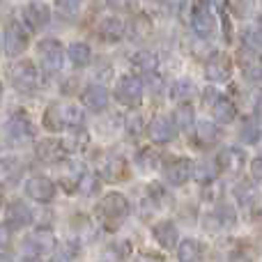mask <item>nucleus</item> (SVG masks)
I'll return each instance as SVG.
<instances>
[{"instance_id":"5","label":"nucleus","mask_w":262,"mask_h":262,"mask_svg":"<svg viewBox=\"0 0 262 262\" xmlns=\"http://www.w3.org/2000/svg\"><path fill=\"white\" fill-rule=\"evenodd\" d=\"M161 170H163V177H166L168 184L184 186L189 180H193L195 163L191 161L189 157H168L166 161L161 163Z\"/></svg>"},{"instance_id":"3","label":"nucleus","mask_w":262,"mask_h":262,"mask_svg":"<svg viewBox=\"0 0 262 262\" xmlns=\"http://www.w3.org/2000/svg\"><path fill=\"white\" fill-rule=\"evenodd\" d=\"M7 78L14 90L26 92V95H30V92H35L37 88H39V72H37L35 62H30V60H18V62H14L12 67H9Z\"/></svg>"},{"instance_id":"35","label":"nucleus","mask_w":262,"mask_h":262,"mask_svg":"<svg viewBox=\"0 0 262 262\" xmlns=\"http://www.w3.org/2000/svg\"><path fill=\"white\" fill-rule=\"evenodd\" d=\"M88 140H90V136H88L85 129H83V127H72L69 136L62 140V143H64V147H67V152H76V149L85 147Z\"/></svg>"},{"instance_id":"23","label":"nucleus","mask_w":262,"mask_h":262,"mask_svg":"<svg viewBox=\"0 0 262 262\" xmlns=\"http://www.w3.org/2000/svg\"><path fill=\"white\" fill-rule=\"evenodd\" d=\"M23 161L18 157H0V186H14L23 177Z\"/></svg>"},{"instance_id":"42","label":"nucleus","mask_w":262,"mask_h":262,"mask_svg":"<svg viewBox=\"0 0 262 262\" xmlns=\"http://www.w3.org/2000/svg\"><path fill=\"white\" fill-rule=\"evenodd\" d=\"M127 131L131 136L143 134V115H131V118L127 120Z\"/></svg>"},{"instance_id":"2","label":"nucleus","mask_w":262,"mask_h":262,"mask_svg":"<svg viewBox=\"0 0 262 262\" xmlns=\"http://www.w3.org/2000/svg\"><path fill=\"white\" fill-rule=\"evenodd\" d=\"M95 212L101 221L118 223V221H124V219L131 214V203L127 200L124 193H120V191H111V193H106L104 198L97 203Z\"/></svg>"},{"instance_id":"12","label":"nucleus","mask_w":262,"mask_h":262,"mask_svg":"<svg viewBox=\"0 0 262 262\" xmlns=\"http://www.w3.org/2000/svg\"><path fill=\"white\" fill-rule=\"evenodd\" d=\"M205 76L212 83H228L232 78V60L223 53H212L205 62Z\"/></svg>"},{"instance_id":"18","label":"nucleus","mask_w":262,"mask_h":262,"mask_svg":"<svg viewBox=\"0 0 262 262\" xmlns=\"http://www.w3.org/2000/svg\"><path fill=\"white\" fill-rule=\"evenodd\" d=\"M221 129L216 122H195L193 127V147L209 149L221 140Z\"/></svg>"},{"instance_id":"19","label":"nucleus","mask_w":262,"mask_h":262,"mask_svg":"<svg viewBox=\"0 0 262 262\" xmlns=\"http://www.w3.org/2000/svg\"><path fill=\"white\" fill-rule=\"evenodd\" d=\"M246 152L244 147H239V145H230V147H226L221 154L216 157L219 166H221V170L226 172H235V175H239L242 168L246 166Z\"/></svg>"},{"instance_id":"4","label":"nucleus","mask_w":262,"mask_h":262,"mask_svg":"<svg viewBox=\"0 0 262 262\" xmlns=\"http://www.w3.org/2000/svg\"><path fill=\"white\" fill-rule=\"evenodd\" d=\"M143 92H145V85H143V78L140 76H134V74H124V76L118 78L115 83V99L118 104L127 106V108H136V106L143 101Z\"/></svg>"},{"instance_id":"33","label":"nucleus","mask_w":262,"mask_h":262,"mask_svg":"<svg viewBox=\"0 0 262 262\" xmlns=\"http://www.w3.org/2000/svg\"><path fill=\"white\" fill-rule=\"evenodd\" d=\"M161 163H163L161 157H159L152 147H143V149H138V154H136V166H138L140 170H145V172L159 168Z\"/></svg>"},{"instance_id":"48","label":"nucleus","mask_w":262,"mask_h":262,"mask_svg":"<svg viewBox=\"0 0 262 262\" xmlns=\"http://www.w3.org/2000/svg\"><path fill=\"white\" fill-rule=\"evenodd\" d=\"M0 262H12V255H9L7 251H3V249H0Z\"/></svg>"},{"instance_id":"45","label":"nucleus","mask_w":262,"mask_h":262,"mask_svg":"<svg viewBox=\"0 0 262 262\" xmlns=\"http://www.w3.org/2000/svg\"><path fill=\"white\" fill-rule=\"evenodd\" d=\"M7 239H9V228L7 226H0V246L7 244Z\"/></svg>"},{"instance_id":"11","label":"nucleus","mask_w":262,"mask_h":262,"mask_svg":"<svg viewBox=\"0 0 262 262\" xmlns=\"http://www.w3.org/2000/svg\"><path fill=\"white\" fill-rule=\"evenodd\" d=\"M21 16H23V26L28 30L39 32L51 23V7L46 3H30L23 7Z\"/></svg>"},{"instance_id":"27","label":"nucleus","mask_w":262,"mask_h":262,"mask_svg":"<svg viewBox=\"0 0 262 262\" xmlns=\"http://www.w3.org/2000/svg\"><path fill=\"white\" fill-rule=\"evenodd\" d=\"M41 124H44V129L53 131V134H60V131L67 129V111H64V104H51L44 111V115H41Z\"/></svg>"},{"instance_id":"8","label":"nucleus","mask_w":262,"mask_h":262,"mask_svg":"<svg viewBox=\"0 0 262 262\" xmlns=\"http://www.w3.org/2000/svg\"><path fill=\"white\" fill-rule=\"evenodd\" d=\"M5 131H7L9 143H14V145H26L35 138V127H32L28 113H23V111H16V113L9 115Z\"/></svg>"},{"instance_id":"1","label":"nucleus","mask_w":262,"mask_h":262,"mask_svg":"<svg viewBox=\"0 0 262 262\" xmlns=\"http://www.w3.org/2000/svg\"><path fill=\"white\" fill-rule=\"evenodd\" d=\"M203 104H205V108L209 111V115H212V120L216 124L235 122V118H237L235 101H232L228 95H223L221 90H216L214 85H207L203 90Z\"/></svg>"},{"instance_id":"39","label":"nucleus","mask_w":262,"mask_h":262,"mask_svg":"<svg viewBox=\"0 0 262 262\" xmlns=\"http://www.w3.org/2000/svg\"><path fill=\"white\" fill-rule=\"evenodd\" d=\"M235 195L242 205H246V207H249L251 203H255V189H253V184H249V182H244V184L237 186Z\"/></svg>"},{"instance_id":"50","label":"nucleus","mask_w":262,"mask_h":262,"mask_svg":"<svg viewBox=\"0 0 262 262\" xmlns=\"http://www.w3.org/2000/svg\"><path fill=\"white\" fill-rule=\"evenodd\" d=\"M0 97H3V85H0Z\"/></svg>"},{"instance_id":"40","label":"nucleus","mask_w":262,"mask_h":262,"mask_svg":"<svg viewBox=\"0 0 262 262\" xmlns=\"http://www.w3.org/2000/svg\"><path fill=\"white\" fill-rule=\"evenodd\" d=\"M230 7L237 16H251L255 9V0H230Z\"/></svg>"},{"instance_id":"32","label":"nucleus","mask_w":262,"mask_h":262,"mask_svg":"<svg viewBox=\"0 0 262 262\" xmlns=\"http://www.w3.org/2000/svg\"><path fill=\"white\" fill-rule=\"evenodd\" d=\"M219 172H221V166H219L216 159H207V161H200L198 166H195L193 170V180L195 182H212L219 177Z\"/></svg>"},{"instance_id":"15","label":"nucleus","mask_w":262,"mask_h":262,"mask_svg":"<svg viewBox=\"0 0 262 262\" xmlns=\"http://www.w3.org/2000/svg\"><path fill=\"white\" fill-rule=\"evenodd\" d=\"M35 216H32V209L28 207L26 203L21 200H14L5 207V226L7 228H14V230H21L26 226H32Z\"/></svg>"},{"instance_id":"6","label":"nucleus","mask_w":262,"mask_h":262,"mask_svg":"<svg viewBox=\"0 0 262 262\" xmlns=\"http://www.w3.org/2000/svg\"><path fill=\"white\" fill-rule=\"evenodd\" d=\"M235 60H237V67H239L242 76L246 78V83H251V85H262V55H260V51L242 46V49L237 51Z\"/></svg>"},{"instance_id":"21","label":"nucleus","mask_w":262,"mask_h":262,"mask_svg":"<svg viewBox=\"0 0 262 262\" xmlns=\"http://www.w3.org/2000/svg\"><path fill=\"white\" fill-rule=\"evenodd\" d=\"M124 32H127V26H124V21L118 16H106V18H101L99 26H97V35H99V39L106 41V44H118L124 37Z\"/></svg>"},{"instance_id":"41","label":"nucleus","mask_w":262,"mask_h":262,"mask_svg":"<svg viewBox=\"0 0 262 262\" xmlns=\"http://www.w3.org/2000/svg\"><path fill=\"white\" fill-rule=\"evenodd\" d=\"M81 3L83 0H55V7H58V12L62 16H74L78 12V7H81Z\"/></svg>"},{"instance_id":"29","label":"nucleus","mask_w":262,"mask_h":262,"mask_svg":"<svg viewBox=\"0 0 262 262\" xmlns=\"http://www.w3.org/2000/svg\"><path fill=\"white\" fill-rule=\"evenodd\" d=\"M195 92H198V88H195V83L191 81V78H177L170 85V90H168V97H170L175 104H184V101L193 99Z\"/></svg>"},{"instance_id":"13","label":"nucleus","mask_w":262,"mask_h":262,"mask_svg":"<svg viewBox=\"0 0 262 262\" xmlns=\"http://www.w3.org/2000/svg\"><path fill=\"white\" fill-rule=\"evenodd\" d=\"M237 223V212L230 205H219L214 212H209L205 216V228L209 232H226L230 228H235Z\"/></svg>"},{"instance_id":"14","label":"nucleus","mask_w":262,"mask_h":262,"mask_svg":"<svg viewBox=\"0 0 262 262\" xmlns=\"http://www.w3.org/2000/svg\"><path fill=\"white\" fill-rule=\"evenodd\" d=\"M191 28L198 37H209L214 30H216V18L212 14V7L207 5H195L193 3V9H191Z\"/></svg>"},{"instance_id":"31","label":"nucleus","mask_w":262,"mask_h":262,"mask_svg":"<svg viewBox=\"0 0 262 262\" xmlns=\"http://www.w3.org/2000/svg\"><path fill=\"white\" fill-rule=\"evenodd\" d=\"M172 120H175V124H177V129H180V131L191 134L193 127H195V111H193V106H191L189 101L180 104L175 108V113H172Z\"/></svg>"},{"instance_id":"20","label":"nucleus","mask_w":262,"mask_h":262,"mask_svg":"<svg viewBox=\"0 0 262 262\" xmlns=\"http://www.w3.org/2000/svg\"><path fill=\"white\" fill-rule=\"evenodd\" d=\"M152 237L161 249L172 251L177 244H180V230L172 221H159L152 226Z\"/></svg>"},{"instance_id":"9","label":"nucleus","mask_w":262,"mask_h":262,"mask_svg":"<svg viewBox=\"0 0 262 262\" xmlns=\"http://www.w3.org/2000/svg\"><path fill=\"white\" fill-rule=\"evenodd\" d=\"M28 44H30V35H28L26 26L18 21H12L7 26V30H5V37H3L5 53H7L9 58H18V55L28 49Z\"/></svg>"},{"instance_id":"43","label":"nucleus","mask_w":262,"mask_h":262,"mask_svg":"<svg viewBox=\"0 0 262 262\" xmlns=\"http://www.w3.org/2000/svg\"><path fill=\"white\" fill-rule=\"evenodd\" d=\"M251 177H253L255 182H260V184H262V154H260V157H255L253 161H251Z\"/></svg>"},{"instance_id":"25","label":"nucleus","mask_w":262,"mask_h":262,"mask_svg":"<svg viewBox=\"0 0 262 262\" xmlns=\"http://www.w3.org/2000/svg\"><path fill=\"white\" fill-rule=\"evenodd\" d=\"M131 67L138 76L152 78L159 69V55L152 53V51H138V53L131 55Z\"/></svg>"},{"instance_id":"44","label":"nucleus","mask_w":262,"mask_h":262,"mask_svg":"<svg viewBox=\"0 0 262 262\" xmlns=\"http://www.w3.org/2000/svg\"><path fill=\"white\" fill-rule=\"evenodd\" d=\"M134 262H166V258L157 253H138L134 258Z\"/></svg>"},{"instance_id":"38","label":"nucleus","mask_w":262,"mask_h":262,"mask_svg":"<svg viewBox=\"0 0 262 262\" xmlns=\"http://www.w3.org/2000/svg\"><path fill=\"white\" fill-rule=\"evenodd\" d=\"M99 177L97 175H92V172H83L81 175V180H78V186H76V191H81L83 195H95L97 191H99Z\"/></svg>"},{"instance_id":"28","label":"nucleus","mask_w":262,"mask_h":262,"mask_svg":"<svg viewBox=\"0 0 262 262\" xmlns=\"http://www.w3.org/2000/svg\"><path fill=\"white\" fill-rule=\"evenodd\" d=\"M101 175H104L106 182H124V180H129L131 172H129L127 159H122V157L108 159L106 166H104V170H101Z\"/></svg>"},{"instance_id":"37","label":"nucleus","mask_w":262,"mask_h":262,"mask_svg":"<svg viewBox=\"0 0 262 262\" xmlns=\"http://www.w3.org/2000/svg\"><path fill=\"white\" fill-rule=\"evenodd\" d=\"M147 193H149L147 198L154 203V207H166V205H170V193H168L159 182H152V184L147 186Z\"/></svg>"},{"instance_id":"7","label":"nucleus","mask_w":262,"mask_h":262,"mask_svg":"<svg viewBox=\"0 0 262 262\" xmlns=\"http://www.w3.org/2000/svg\"><path fill=\"white\" fill-rule=\"evenodd\" d=\"M37 58H39V64L46 69V72H60L64 64V49L58 39L53 37H46L37 44Z\"/></svg>"},{"instance_id":"17","label":"nucleus","mask_w":262,"mask_h":262,"mask_svg":"<svg viewBox=\"0 0 262 262\" xmlns=\"http://www.w3.org/2000/svg\"><path fill=\"white\" fill-rule=\"evenodd\" d=\"M26 195L37 203H51L55 198V184L44 175H32L26 182Z\"/></svg>"},{"instance_id":"34","label":"nucleus","mask_w":262,"mask_h":262,"mask_svg":"<svg viewBox=\"0 0 262 262\" xmlns=\"http://www.w3.org/2000/svg\"><path fill=\"white\" fill-rule=\"evenodd\" d=\"M262 138V129H260V120H244V124H242L239 129V140L246 145H255L258 140Z\"/></svg>"},{"instance_id":"16","label":"nucleus","mask_w":262,"mask_h":262,"mask_svg":"<svg viewBox=\"0 0 262 262\" xmlns=\"http://www.w3.org/2000/svg\"><path fill=\"white\" fill-rule=\"evenodd\" d=\"M81 104L92 113H101L108 108V90L99 83H90L81 90Z\"/></svg>"},{"instance_id":"46","label":"nucleus","mask_w":262,"mask_h":262,"mask_svg":"<svg viewBox=\"0 0 262 262\" xmlns=\"http://www.w3.org/2000/svg\"><path fill=\"white\" fill-rule=\"evenodd\" d=\"M255 115H258V120L262 122V95L258 97V104H255Z\"/></svg>"},{"instance_id":"30","label":"nucleus","mask_w":262,"mask_h":262,"mask_svg":"<svg viewBox=\"0 0 262 262\" xmlns=\"http://www.w3.org/2000/svg\"><path fill=\"white\" fill-rule=\"evenodd\" d=\"M67 58L76 69H83L90 64L92 49L85 44V41H74V44H69V49H67Z\"/></svg>"},{"instance_id":"26","label":"nucleus","mask_w":262,"mask_h":262,"mask_svg":"<svg viewBox=\"0 0 262 262\" xmlns=\"http://www.w3.org/2000/svg\"><path fill=\"white\" fill-rule=\"evenodd\" d=\"M175 253L180 262H203L205 258V244L193 237H186L175 246Z\"/></svg>"},{"instance_id":"47","label":"nucleus","mask_w":262,"mask_h":262,"mask_svg":"<svg viewBox=\"0 0 262 262\" xmlns=\"http://www.w3.org/2000/svg\"><path fill=\"white\" fill-rule=\"evenodd\" d=\"M195 5H207V7H214V5H219V0H193Z\"/></svg>"},{"instance_id":"22","label":"nucleus","mask_w":262,"mask_h":262,"mask_svg":"<svg viewBox=\"0 0 262 262\" xmlns=\"http://www.w3.org/2000/svg\"><path fill=\"white\" fill-rule=\"evenodd\" d=\"M35 154L39 161L46 163H55V161H62L64 154H67V147H64L62 140L58 138H44L35 145Z\"/></svg>"},{"instance_id":"24","label":"nucleus","mask_w":262,"mask_h":262,"mask_svg":"<svg viewBox=\"0 0 262 262\" xmlns=\"http://www.w3.org/2000/svg\"><path fill=\"white\" fill-rule=\"evenodd\" d=\"M23 249H26L32 258H37V255L49 253V251L55 249V237L51 235V232H44V230L32 232V235H28L26 239H23Z\"/></svg>"},{"instance_id":"10","label":"nucleus","mask_w":262,"mask_h":262,"mask_svg":"<svg viewBox=\"0 0 262 262\" xmlns=\"http://www.w3.org/2000/svg\"><path fill=\"white\" fill-rule=\"evenodd\" d=\"M177 124L168 115H157L152 122L147 124V136L154 145H168L177 138Z\"/></svg>"},{"instance_id":"49","label":"nucleus","mask_w":262,"mask_h":262,"mask_svg":"<svg viewBox=\"0 0 262 262\" xmlns=\"http://www.w3.org/2000/svg\"><path fill=\"white\" fill-rule=\"evenodd\" d=\"M0 53H3V37H0Z\"/></svg>"},{"instance_id":"36","label":"nucleus","mask_w":262,"mask_h":262,"mask_svg":"<svg viewBox=\"0 0 262 262\" xmlns=\"http://www.w3.org/2000/svg\"><path fill=\"white\" fill-rule=\"evenodd\" d=\"M242 46L246 49H253V51H262V28H244L242 32Z\"/></svg>"}]
</instances>
